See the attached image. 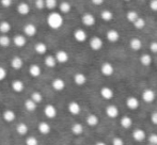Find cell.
<instances>
[{"instance_id":"52a82bcc","label":"cell","mask_w":157,"mask_h":145,"mask_svg":"<svg viewBox=\"0 0 157 145\" xmlns=\"http://www.w3.org/2000/svg\"><path fill=\"white\" fill-rule=\"evenodd\" d=\"M81 21H82L83 25L87 26V27H91V26H93L95 24V17L91 13H86V14H83L82 17H81Z\"/></svg>"},{"instance_id":"816d5d0a","label":"cell","mask_w":157,"mask_h":145,"mask_svg":"<svg viewBox=\"0 0 157 145\" xmlns=\"http://www.w3.org/2000/svg\"><path fill=\"white\" fill-rule=\"evenodd\" d=\"M103 2V0H92V3L95 4V6H101Z\"/></svg>"},{"instance_id":"d590c367","label":"cell","mask_w":157,"mask_h":145,"mask_svg":"<svg viewBox=\"0 0 157 145\" xmlns=\"http://www.w3.org/2000/svg\"><path fill=\"white\" fill-rule=\"evenodd\" d=\"M101 19H103L104 21H110L112 18H113V13H112L111 11H109V10H105V11H103V12H101Z\"/></svg>"},{"instance_id":"74e56055","label":"cell","mask_w":157,"mask_h":145,"mask_svg":"<svg viewBox=\"0 0 157 145\" xmlns=\"http://www.w3.org/2000/svg\"><path fill=\"white\" fill-rule=\"evenodd\" d=\"M30 99L33 100V102L37 105L39 102H42V99H43V96H42V94L40 93L39 91H35V92H33V93L31 94V98H30Z\"/></svg>"},{"instance_id":"d6986e66","label":"cell","mask_w":157,"mask_h":145,"mask_svg":"<svg viewBox=\"0 0 157 145\" xmlns=\"http://www.w3.org/2000/svg\"><path fill=\"white\" fill-rule=\"evenodd\" d=\"M23 65H24V61L21 57L16 56V57H14V58H12V60H11V66L14 69L18 71V69H21V67H23Z\"/></svg>"},{"instance_id":"7bdbcfd3","label":"cell","mask_w":157,"mask_h":145,"mask_svg":"<svg viewBox=\"0 0 157 145\" xmlns=\"http://www.w3.org/2000/svg\"><path fill=\"white\" fill-rule=\"evenodd\" d=\"M147 140H149V144L157 145V133H151Z\"/></svg>"},{"instance_id":"7c38bea8","label":"cell","mask_w":157,"mask_h":145,"mask_svg":"<svg viewBox=\"0 0 157 145\" xmlns=\"http://www.w3.org/2000/svg\"><path fill=\"white\" fill-rule=\"evenodd\" d=\"M52 87H54V90L56 91H63L65 89V81L61 78H56L52 82Z\"/></svg>"},{"instance_id":"7dc6e473","label":"cell","mask_w":157,"mask_h":145,"mask_svg":"<svg viewBox=\"0 0 157 145\" xmlns=\"http://www.w3.org/2000/svg\"><path fill=\"white\" fill-rule=\"evenodd\" d=\"M6 77V71L3 69V67L0 66V81L4 80Z\"/></svg>"},{"instance_id":"44dd1931","label":"cell","mask_w":157,"mask_h":145,"mask_svg":"<svg viewBox=\"0 0 157 145\" xmlns=\"http://www.w3.org/2000/svg\"><path fill=\"white\" fill-rule=\"evenodd\" d=\"M74 82L76 83L77 85H83L87 82V77H86V75L82 74V72H77L74 76Z\"/></svg>"},{"instance_id":"8fae6325","label":"cell","mask_w":157,"mask_h":145,"mask_svg":"<svg viewBox=\"0 0 157 145\" xmlns=\"http://www.w3.org/2000/svg\"><path fill=\"white\" fill-rule=\"evenodd\" d=\"M13 43H14V45L16 46V47L21 48L26 45L27 39H26V36L23 35V34H17V35H15L14 39H13Z\"/></svg>"},{"instance_id":"484cf974","label":"cell","mask_w":157,"mask_h":145,"mask_svg":"<svg viewBox=\"0 0 157 145\" xmlns=\"http://www.w3.org/2000/svg\"><path fill=\"white\" fill-rule=\"evenodd\" d=\"M86 122H87V124L89 125V126L94 127V126H96V125L98 124V122H99L98 116L95 115V114H89V115L87 116V120H86Z\"/></svg>"},{"instance_id":"3957f363","label":"cell","mask_w":157,"mask_h":145,"mask_svg":"<svg viewBox=\"0 0 157 145\" xmlns=\"http://www.w3.org/2000/svg\"><path fill=\"white\" fill-rule=\"evenodd\" d=\"M142 99L144 100L145 102H153L156 98V94L153 90L151 89H147L142 92Z\"/></svg>"},{"instance_id":"ba28073f","label":"cell","mask_w":157,"mask_h":145,"mask_svg":"<svg viewBox=\"0 0 157 145\" xmlns=\"http://www.w3.org/2000/svg\"><path fill=\"white\" fill-rule=\"evenodd\" d=\"M101 96L104 98V99H106V100H110V99H112L113 98V95H114V93H113V90L112 89H110V87H101Z\"/></svg>"},{"instance_id":"8992f818","label":"cell","mask_w":157,"mask_h":145,"mask_svg":"<svg viewBox=\"0 0 157 145\" xmlns=\"http://www.w3.org/2000/svg\"><path fill=\"white\" fill-rule=\"evenodd\" d=\"M126 106H127V108L130 110H136L139 108L140 102H139V99L137 97L130 96V97H128L127 99H126Z\"/></svg>"},{"instance_id":"2e32d148","label":"cell","mask_w":157,"mask_h":145,"mask_svg":"<svg viewBox=\"0 0 157 145\" xmlns=\"http://www.w3.org/2000/svg\"><path fill=\"white\" fill-rule=\"evenodd\" d=\"M106 37H107V39L109 42H111V43H114V42H118L119 39H120V33H119L117 30H109V31H107V33H106Z\"/></svg>"},{"instance_id":"6da1fadb","label":"cell","mask_w":157,"mask_h":145,"mask_svg":"<svg viewBox=\"0 0 157 145\" xmlns=\"http://www.w3.org/2000/svg\"><path fill=\"white\" fill-rule=\"evenodd\" d=\"M47 25L52 29H60L63 25V17L60 13L58 12H52L47 17Z\"/></svg>"},{"instance_id":"60d3db41","label":"cell","mask_w":157,"mask_h":145,"mask_svg":"<svg viewBox=\"0 0 157 145\" xmlns=\"http://www.w3.org/2000/svg\"><path fill=\"white\" fill-rule=\"evenodd\" d=\"M45 6L48 10H54L57 6V1L56 0H45Z\"/></svg>"},{"instance_id":"f6af8a7d","label":"cell","mask_w":157,"mask_h":145,"mask_svg":"<svg viewBox=\"0 0 157 145\" xmlns=\"http://www.w3.org/2000/svg\"><path fill=\"white\" fill-rule=\"evenodd\" d=\"M112 145H124V141H123V139H121V138L116 137L112 140Z\"/></svg>"},{"instance_id":"bcb514c9","label":"cell","mask_w":157,"mask_h":145,"mask_svg":"<svg viewBox=\"0 0 157 145\" xmlns=\"http://www.w3.org/2000/svg\"><path fill=\"white\" fill-rule=\"evenodd\" d=\"M35 6H36L37 9H40V10H42V9H44V6H45V1H44V0H36V1H35Z\"/></svg>"},{"instance_id":"7402d4cb","label":"cell","mask_w":157,"mask_h":145,"mask_svg":"<svg viewBox=\"0 0 157 145\" xmlns=\"http://www.w3.org/2000/svg\"><path fill=\"white\" fill-rule=\"evenodd\" d=\"M37 129H39V131L42 135H48L50 132V130H52V127H50V125L48 123L41 122L39 124V126H37Z\"/></svg>"},{"instance_id":"e0dca14e","label":"cell","mask_w":157,"mask_h":145,"mask_svg":"<svg viewBox=\"0 0 157 145\" xmlns=\"http://www.w3.org/2000/svg\"><path fill=\"white\" fill-rule=\"evenodd\" d=\"M11 87H12V90L14 92H16V93H21V92H23L24 90H25V84H24V82L21 80H14L12 82V84H11Z\"/></svg>"},{"instance_id":"9a60e30c","label":"cell","mask_w":157,"mask_h":145,"mask_svg":"<svg viewBox=\"0 0 157 145\" xmlns=\"http://www.w3.org/2000/svg\"><path fill=\"white\" fill-rule=\"evenodd\" d=\"M36 27H35L33 24H27L24 27V33L26 36H33L36 34Z\"/></svg>"},{"instance_id":"f5cc1de1","label":"cell","mask_w":157,"mask_h":145,"mask_svg":"<svg viewBox=\"0 0 157 145\" xmlns=\"http://www.w3.org/2000/svg\"><path fill=\"white\" fill-rule=\"evenodd\" d=\"M95 145H107V144H106L105 142H103V141H99V142H97Z\"/></svg>"},{"instance_id":"ab89813d","label":"cell","mask_w":157,"mask_h":145,"mask_svg":"<svg viewBox=\"0 0 157 145\" xmlns=\"http://www.w3.org/2000/svg\"><path fill=\"white\" fill-rule=\"evenodd\" d=\"M11 44V39L8 35H1L0 36V46L1 47H8Z\"/></svg>"},{"instance_id":"f907efd6","label":"cell","mask_w":157,"mask_h":145,"mask_svg":"<svg viewBox=\"0 0 157 145\" xmlns=\"http://www.w3.org/2000/svg\"><path fill=\"white\" fill-rule=\"evenodd\" d=\"M151 121L154 125H157V111L153 112V113L151 114Z\"/></svg>"},{"instance_id":"f35d334b","label":"cell","mask_w":157,"mask_h":145,"mask_svg":"<svg viewBox=\"0 0 157 145\" xmlns=\"http://www.w3.org/2000/svg\"><path fill=\"white\" fill-rule=\"evenodd\" d=\"M132 25L135 26V28H136V29H139V30L143 29V28L145 27V20L142 18V17H139L136 21H134V23H132Z\"/></svg>"},{"instance_id":"7a4b0ae2","label":"cell","mask_w":157,"mask_h":145,"mask_svg":"<svg viewBox=\"0 0 157 145\" xmlns=\"http://www.w3.org/2000/svg\"><path fill=\"white\" fill-rule=\"evenodd\" d=\"M101 72L106 77L111 76V75H113V72H114L113 65H112L111 63H109V62L103 63V64H101Z\"/></svg>"},{"instance_id":"ffe728a7","label":"cell","mask_w":157,"mask_h":145,"mask_svg":"<svg viewBox=\"0 0 157 145\" xmlns=\"http://www.w3.org/2000/svg\"><path fill=\"white\" fill-rule=\"evenodd\" d=\"M129 46L132 50L138 51V50H140L141 47H142V42H141V39H138V37H134V39H130Z\"/></svg>"},{"instance_id":"e575fe53","label":"cell","mask_w":157,"mask_h":145,"mask_svg":"<svg viewBox=\"0 0 157 145\" xmlns=\"http://www.w3.org/2000/svg\"><path fill=\"white\" fill-rule=\"evenodd\" d=\"M126 18H127V20L129 21V23L132 24L134 21H136L137 19L139 18V15L136 11H128L127 14H126Z\"/></svg>"},{"instance_id":"5b68a950","label":"cell","mask_w":157,"mask_h":145,"mask_svg":"<svg viewBox=\"0 0 157 145\" xmlns=\"http://www.w3.org/2000/svg\"><path fill=\"white\" fill-rule=\"evenodd\" d=\"M57 108L54 105H47V106L44 108V114H45L46 117L48 118H55L57 116Z\"/></svg>"},{"instance_id":"1f68e13d","label":"cell","mask_w":157,"mask_h":145,"mask_svg":"<svg viewBox=\"0 0 157 145\" xmlns=\"http://www.w3.org/2000/svg\"><path fill=\"white\" fill-rule=\"evenodd\" d=\"M140 63L143 66H149L152 63V57L149 54H144L140 57Z\"/></svg>"},{"instance_id":"ee69618b","label":"cell","mask_w":157,"mask_h":145,"mask_svg":"<svg viewBox=\"0 0 157 145\" xmlns=\"http://www.w3.org/2000/svg\"><path fill=\"white\" fill-rule=\"evenodd\" d=\"M150 50H151V52H153V54H157V42L156 41H153L150 43Z\"/></svg>"},{"instance_id":"4dcf8cb0","label":"cell","mask_w":157,"mask_h":145,"mask_svg":"<svg viewBox=\"0 0 157 145\" xmlns=\"http://www.w3.org/2000/svg\"><path fill=\"white\" fill-rule=\"evenodd\" d=\"M44 62H45V65L47 67H50V69H52V67H55L57 65V61H56V58H55V56H47L45 58V60H44Z\"/></svg>"},{"instance_id":"277c9868","label":"cell","mask_w":157,"mask_h":145,"mask_svg":"<svg viewBox=\"0 0 157 145\" xmlns=\"http://www.w3.org/2000/svg\"><path fill=\"white\" fill-rule=\"evenodd\" d=\"M89 45H90V47H91V49H93L96 51V50L101 49V47H103V41H101V37L93 36L91 39H90Z\"/></svg>"},{"instance_id":"4fadbf2b","label":"cell","mask_w":157,"mask_h":145,"mask_svg":"<svg viewBox=\"0 0 157 145\" xmlns=\"http://www.w3.org/2000/svg\"><path fill=\"white\" fill-rule=\"evenodd\" d=\"M67 109H68V111H70V113L73 114V115H77V114H79L81 111L80 105L77 102H71L70 104H68Z\"/></svg>"},{"instance_id":"ac0fdd59","label":"cell","mask_w":157,"mask_h":145,"mask_svg":"<svg viewBox=\"0 0 157 145\" xmlns=\"http://www.w3.org/2000/svg\"><path fill=\"white\" fill-rule=\"evenodd\" d=\"M74 39H76L79 43H82L87 39V33H86L85 30L82 29H77L74 32Z\"/></svg>"},{"instance_id":"8d00e7d4","label":"cell","mask_w":157,"mask_h":145,"mask_svg":"<svg viewBox=\"0 0 157 145\" xmlns=\"http://www.w3.org/2000/svg\"><path fill=\"white\" fill-rule=\"evenodd\" d=\"M36 106H37V105L35 104V102H33V100L30 99V98L25 102V108H26V110H27V111H29V112L34 111V110L36 109Z\"/></svg>"},{"instance_id":"db71d44e","label":"cell","mask_w":157,"mask_h":145,"mask_svg":"<svg viewBox=\"0 0 157 145\" xmlns=\"http://www.w3.org/2000/svg\"><path fill=\"white\" fill-rule=\"evenodd\" d=\"M149 145H152V144H149Z\"/></svg>"},{"instance_id":"83f0119b","label":"cell","mask_w":157,"mask_h":145,"mask_svg":"<svg viewBox=\"0 0 157 145\" xmlns=\"http://www.w3.org/2000/svg\"><path fill=\"white\" fill-rule=\"evenodd\" d=\"M29 74L31 75L32 77H34V78H36V77H39L40 75L42 74V69H41V67H40L37 64H32L31 66L29 67Z\"/></svg>"},{"instance_id":"cb8c5ba5","label":"cell","mask_w":157,"mask_h":145,"mask_svg":"<svg viewBox=\"0 0 157 145\" xmlns=\"http://www.w3.org/2000/svg\"><path fill=\"white\" fill-rule=\"evenodd\" d=\"M17 12L21 15H27L30 12L29 4L26 3V2H21V3L17 6Z\"/></svg>"},{"instance_id":"4316f807","label":"cell","mask_w":157,"mask_h":145,"mask_svg":"<svg viewBox=\"0 0 157 145\" xmlns=\"http://www.w3.org/2000/svg\"><path fill=\"white\" fill-rule=\"evenodd\" d=\"M120 124H121V126H122L123 128H125V129L130 128V127H132V117H130V116H127V115L123 116V117L121 118V121H120Z\"/></svg>"},{"instance_id":"30bf717a","label":"cell","mask_w":157,"mask_h":145,"mask_svg":"<svg viewBox=\"0 0 157 145\" xmlns=\"http://www.w3.org/2000/svg\"><path fill=\"white\" fill-rule=\"evenodd\" d=\"M132 139L137 142L144 141L145 138H147V135H145L144 130H142V129H135V130L132 131Z\"/></svg>"},{"instance_id":"f546056e","label":"cell","mask_w":157,"mask_h":145,"mask_svg":"<svg viewBox=\"0 0 157 145\" xmlns=\"http://www.w3.org/2000/svg\"><path fill=\"white\" fill-rule=\"evenodd\" d=\"M28 130H29V128H28V126L25 124V123H19V124L16 126V131H17V133H18V135H21V136L27 135Z\"/></svg>"},{"instance_id":"5bb4252c","label":"cell","mask_w":157,"mask_h":145,"mask_svg":"<svg viewBox=\"0 0 157 145\" xmlns=\"http://www.w3.org/2000/svg\"><path fill=\"white\" fill-rule=\"evenodd\" d=\"M106 114H107L108 117L110 118H116L119 115V109L117 106L113 105H109V106L106 108Z\"/></svg>"},{"instance_id":"d4e9b609","label":"cell","mask_w":157,"mask_h":145,"mask_svg":"<svg viewBox=\"0 0 157 145\" xmlns=\"http://www.w3.org/2000/svg\"><path fill=\"white\" fill-rule=\"evenodd\" d=\"M16 118V115H15V112L13 110H6L3 112V120L8 123H12L13 121Z\"/></svg>"},{"instance_id":"c3c4849f","label":"cell","mask_w":157,"mask_h":145,"mask_svg":"<svg viewBox=\"0 0 157 145\" xmlns=\"http://www.w3.org/2000/svg\"><path fill=\"white\" fill-rule=\"evenodd\" d=\"M150 8L151 10H153L154 12H157V0H152L150 2Z\"/></svg>"},{"instance_id":"f1b7e54d","label":"cell","mask_w":157,"mask_h":145,"mask_svg":"<svg viewBox=\"0 0 157 145\" xmlns=\"http://www.w3.org/2000/svg\"><path fill=\"white\" fill-rule=\"evenodd\" d=\"M71 130H72V132L74 133V135L79 136L83 132V126L80 123H75V124H73L72 127H71Z\"/></svg>"},{"instance_id":"836d02e7","label":"cell","mask_w":157,"mask_h":145,"mask_svg":"<svg viewBox=\"0 0 157 145\" xmlns=\"http://www.w3.org/2000/svg\"><path fill=\"white\" fill-rule=\"evenodd\" d=\"M59 9H60V12L63 13V14H67L68 12L71 11V9H72V6H71V3L67 1H63L60 3V6H59Z\"/></svg>"},{"instance_id":"d6a6232c","label":"cell","mask_w":157,"mask_h":145,"mask_svg":"<svg viewBox=\"0 0 157 145\" xmlns=\"http://www.w3.org/2000/svg\"><path fill=\"white\" fill-rule=\"evenodd\" d=\"M11 30V24L9 21H1L0 23V32L3 33V35H6L8 32H10Z\"/></svg>"},{"instance_id":"b9f144b4","label":"cell","mask_w":157,"mask_h":145,"mask_svg":"<svg viewBox=\"0 0 157 145\" xmlns=\"http://www.w3.org/2000/svg\"><path fill=\"white\" fill-rule=\"evenodd\" d=\"M26 145H39V141L34 137H28L26 139Z\"/></svg>"},{"instance_id":"9c48e42d","label":"cell","mask_w":157,"mask_h":145,"mask_svg":"<svg viewBox=\"0 0 157 145\" xmlns=\"http://www.w3.org/2000/svg\"><path fill=\"white\" fill-rule=\"evenodd\" d=\"M55 58H56L57 63H66L68 61V59H70V57H68V54L65 50H59V51H57Z\"/></svg>"},{"instance_id":"603a6c76","label":"cell","mask_w":157,"mask_h":145,"mask_svg":"<svg viewBox=\"0 0 157 145\" xmlns=\"http://www.w3.org/2000/svg\"><path fill=\"white\" fill-rule=\"evenodd\" d=\"M34 50L39 54H45L47 52V45L45 43H43V42H39V43L35 44Z\"/></svg>"},{"instance_id":"681fc988","label":"cell","mask_w":157,"mask_h":145,"mask_svg":"<svg viewBox=\"0 0 157 145\" xmlns=\"http://www.w3.org/2000/svg\"><path fill=\"white\" fill-rule=\"evenodd\" d=\"M12 4V0H1V6L4 8H9Z\"/></svg>"}]
</instances>
